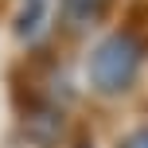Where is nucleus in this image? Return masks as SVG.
<instances>
[{
	"label": "nucleus",
	"mask_w": 148,
	"mask_h": 148,
	"mask_svg": "<svg viewBox=\"0 0 148 148\" xmlns=\"http://www.w3.org/2000/svg\"><path fill=\"white\" fill-rule=\"evenodd\" d=\"M144 62V39L133 27H117L90 51L86 59V82L101 97H121L136 86V74Z\"/></svg>",
	"instance_id": "nucleus-1"
},
{
	"label": "nucleus",
	"mask_w": 148,
	"mask_h": 148,
	"mask_svg": "<svg viewBox=\"0 0 148 148\" xmlns=\"http://www.w3.org/2000/svg\"><path fill=\"white\" fill-rule=\"evenodd\" d=\"M47 4H51V0H23V4H20V12L12 16V27H16V35H20V39H31L39 27H43Z\"/></svg>",
	"instance_id": "nucleus-2"
},
{
	"label": "nucleus",
	"mask_w": 148,
	"mask_h": 148,
	"mask_svg": "<svg viewBox=\"0 0 148 148\" xmlns=\"http://www.w3.org/2000/svg\"><path fill=\"white\" fill-rule=\"evenodd\" d=\"M117 148H148V129H136V133L121 136V144H117Z\"/></svg>",
	"instance_id": "nucleus-3"
},
{
	"label": "nucleus",
	"mask_w": 148,
	"mask_h": 148,
	"mask_svg": "<svg viewBox=\"0 0 148 148\" xmlns=\"http://www.w3.org/2000/svg\"><path fill=\"white\" fill-rule=\"evenodd\" d=\"M97 4H101V0H66V8H70V12H86V16L94 12Z\"/></svg>",
	"instance_id": "nucleus-4"
}]
</instances>
